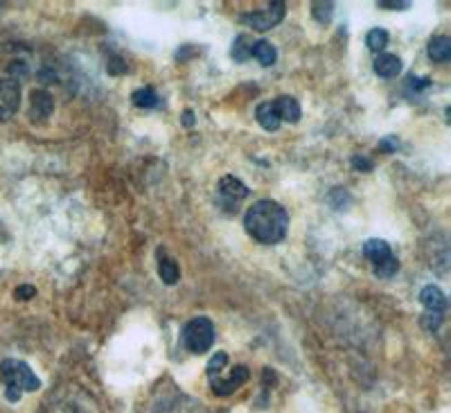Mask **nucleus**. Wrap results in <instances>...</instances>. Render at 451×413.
Wrapping results in <instances>:
<instances>
[{"instance_id": "f257e3e1", "label": "nucleus", "mask_w": 451, "mask_h": 413, "mask_svg": "<svg viewBox=\"0 0 451 413\" xmlns=\"http://www.w3.org/2000/svg\"><path fill=\"white\" fill-rule=\"evenodd\" d=\"M244 228L260 244H280L289 230V212L276 201L262 199L246 210Z\"/></svg>"}, {"instance_id": "f03ea898", "label": "nucleus", "mask_w": 451, "mask_h": 413, "mask_svg": "<svg viewBox=\"0 0 451 413\" xmlns=\"http://www.w3.org/2000/svg\"><path fill=\"white\" fill-rule=\"evenodd\" d=\"M0 380L5 384V398L10 402H19L23 391H37L41 380L32 373V368L19 359H5L0 364Z\"/></svg>"}, {"instance_id": "7ed1b4c3", "label": "nucleus", "mask_w": 451, "mask_h": 413, "mask_svg": "<svg viewBox=\"0 0 451 413\" xmlns=\"http://www.w3.org/2000/svg\"><path fill=\"white\" fill-rule=\"evenodd\" d=\"M363 255L368 257V262L372 264V271L377 278H393L399 271V262L393 255V248L388 246L384 239L372 237L363 244Z\"/></svg>"}, {"instance_id": "20e7f679", "label": "nucleus", "mask_w": 451, "mask_h": 413, "mask_svg": "<svg viewBox=\"0 0 451 413\" xmlns=\"http://www.w3.org/2000/svg\"><path fill=\"white\" fill-rule=\"evenodd\" d=\"M183 343L187 350L194 352V355L208 352L212 348V343H215V325H212L210 318L199 316V318H192L190 323H185Z\"/></svg>"}, {"instance_id": "39448f33", "label": "nucleus", "mask_w": 451, "mask_h": 413, "mask_svg": "<svg viewBox=\"0 0 451 413\" xmlns=\"http://www.w3.org/2000/svg\"><path fill=\"white\" fill-rule=\"evenodd\" d=\"M285 12H287V3H282V0H276V3H271L265 12L242 14L240 21L244 25H251V28L258 30V32H267L271 28H276V25L285 19Z\"/></svg>"}, {"instance_id": "423d86ee", "label": "nucleus", "mask_w": 451, "mask_h": 413, "mask_svg": "<svg viewBox=\"0 0 451 413\" xmlns=\"http://www.w3.org/2000/svg\"><path fill=\"white\" fill-rule=\"evenodd\" d=\"M21 107V84L10 77L0 80V122L10 120Z\"/></svg>"}, {"instance_id": "0eeeda50", "label": "nucleus", "mask_w": 451, "mask_h": 413, "mask_svg": "<svg viewBox=\"0 0 451 413\" xmlns=\"http://www.w3.org/2000/svg\"><path fill=\"white\" fill-rule=\"evenodd\" d=\"M249 368L246 366H235L233 368V373L228 375V377H212L210 380V389L215 395H219V398H226V395H231L235 393L240 386H244L246 382H249Z\"/></svg>"}, {"instance_id": "6e6552de", "label": "nucleus", "mask_w": 451, "mask_h": 413, "mask_svg": "<svg viewBox=\"0 0 451 413\" xmlns=\"http://www.w3.org/2000/svg\"><path fill=\"white\" fill-rule=\"evenodd\" d=\"M219 194L224 196L228 203H235V208H237V201H242L249 196V187H246L240 178L224 176L219 181Z\"/></svg>"}, {"instance_id": "1a4fd4ad", "label": "nucleus", "mask_w": 451, "mask_h": 413, "mask_svg": "<svg viewBox=\"0 0 451 413\" xmlns=\"http://www.w3.org/2000/svg\"><path fill=\"white\" fill-rule=\"evenodd\" d=\"M156 413H208L206 409L185 395H176L174 400H165L158 404Z\"/></svg>"}, {"instance_id": "9d476101", "label": "nucleus", "mask_w": 451, "mask_h": 413, "mask_svg": "<svg viewBox=\"0 0 451 413\" xmlns=\"http://www.w3.org/2000/svg\"><path fill=\"white\" fill-rule=\"evenodd\" d=\"M420 303L427 307L431 314L442 316L447 309V298H445V294H442V289L436 285H427L420 291Z\"/></svg>"}, {"instance_id": "9b49d317", "label": "nucleus", "mask_w": 451, "mask_h": 413, "mask_svg": "<svg viewBox=\"0 0 451 413\" xmlns=\"http://www.w3.org/2000/svg\"><path fill=\"white\" fill-rule=\"evenodd\" d=\"M30 102H32V109H30L32 120H39V122L46 120L55 111V100L48 91H34Z\"/></svg>"}, {"instance_id": "f8f14e48", "label": "nucleus", "mask_w": 451, "mask_h": 413, "mask_svg": "<svg viewBox=\"0 0 451 413\" xmlns=\"http://www.w3.org/2000/svg\"><path fill=\"white\" fill-rule=\"evenodd\" d=\"M374 73L384 80H393L399 73H402V59L397 55H377L374 59Z\"/></svg>"}, {"instance_id": "ddd939ff", "label": "nucleus", "mask_w": 451, "mask_h": 413, "mask_svg": "<svg viewBox=\"0 0 451 413\" xmlns=\"http://www.w3.org/2000/svg\"><path fill=\"white\" fill-rule=\"evenodd\" d=\"M274 107H276V113L280 118V122H298L300 120V104L294 100V98H289V95H282V98H278L274 102Z\"/></svg>"}, {"instance_id": "4468645a", "label": "nucleus", "mask_w": 451, "mask_h": 413, "mask_svg": "<svg viewBox=\"0 0 451 413\" xmlns=\"http://www.w3.org/2000/svg\"><path fill=\"white\" fill-rule=\"evenodd\" d=\"M158 275L165 285H176L178 278H181V271H178L176 262L163 253V248H158Z\"/></svg>"}, {"instance_id": "2eb2a0df", "label": "nucleus", "mask_w": 451, "mask_h": 413, "mask_svg": "<svg viewBox=\"0 0 451 413\" xmlns=\"http://www.w3.org/2000/svg\"><path fill=\"white\" fill-rule=\"evenodd\" d=\"M255 118H258L262 129H267V131H278L280 118L276 113L274 102H262V104H258V109H255Z\"/></svg>"}, {"instance_id": "dca6fc26", "label": "nucleus", "mask_w": 451, "mask_h": 413, "mask_svg": "<svg viewBox=\"0 0 451 413\" xmlns=\"http://www.w3.org/2000/svg\"><path fill=\"white\" fill-rule=\"evenodd\" d=\"M253 46H255V39L249 37V34H240V37H235L233 41V48H231V55L237 64H244L251 59V53H253Z\"/></svg>"}, {"instance_id": "f3484780", "label": "nucleus", "mask_w": 451, "mask_h": 413, "mask_svg": "<svg viewBox=\"0 0 451 413\" xmlns=\"http://www.w3.org/2000/svg\"><path fill=\"white\" fill-rule=\"evenodd\" d=\"M429 57L433 62H449L451 59V39L449 37H433L429 41Z\"/></svg>"}, {"instance_id": "a211bd4d", "label": "nucleus", "mask_w": 451, "mask_h": 413, "mask_svg": "<svg viewBox=\"0 0 451 413\" xmlns=\"http://www.w3.org/2000/svg\"><path fill=\"white\" fill-rule=\"evenodd\" d=\"M251 57H255L262 66H274L276 64V59H278V50L271 46L269 41L265 39H260V41H255V46H253V53Z\"/></svg>"}, {"instance_id": "6ab92c4d", "label": "nucleus", "mask_w": 451, "mask_h": 413, "mask_svg": "<svg viewBox=\"0 0 451 413\" xmlns=\"http://www.w3.org/2000/svg\"><path fill=\"white\" fill-rule=\"evenodd\" d=\"M131 100H133V104L140 107V109H154V107H158V95H156V91L151 89V86H144V89L133 91Z\"/></svg>"}, {"instance_id": "aec40b11", "label": "nucleus", "mask_w": 451, "mask_h": 413, "mask_svg": "<svg viewBox=\"0 0 451 413\" xmlns=\"http://www.w3.org/2000/svg\"><path fill=\"white\" fill-rule=\"evenodd\" d=\"M365 46H368V50H372V53L381 55V50L388 46V32L381 28H372L365 34Z\"/></svg>"}, {"instance_id": "412c9836", "label": "nucleus", "mask_w": 451, "mask_h": 413, "mask_svg": "<svg viewBox=\"0 0 451 413\" xmlns=\"http://www.w3.org/2000/svg\"><path fill=\"white\" fill-rule=\"evenodd\" d=\"M226 364H228V355H226V352H217V355L208 361V371H206L208 377H217L226 368Z\"/></svg>"}, {"instance_id": "4be33fe9", "label": "nucleus", "mask_w": 451, "mask_h": 413, "mask_svg": "<svg viewBox=\"0 0 451 413\" xmlns=\"http://www.w3.org/2000/svg\"><path fill=\"white\" fill-rule=\"evenodd\" d=\"M311 12L320 23H327L332 19V12H334V3H314Z\"/></svg>"}, {"instance_id": "5701e85b", "label": "nucleus", "mask_w": 451, "mask_h": 413, "mask_svg": "<svg viewBox=\"0 0 451 413\" xmlns=\"http://www.w3.org/2000/svg\"><path fill=\"white\" fill-rule=\"evenodd\" d=\"M377 5L384 7V10H408L411 0H379Z\"/></svg>"}, {"instance_id": "b1692460", "label": "nucleus", "mask_w": 451, "mask_h": 413, "mask_svg": "<svg viewBox=\"0 0 451 413\" xmlns=\"http://www.w3.org/2000/svg\"><path fill=\"white\" fill-rule=\"evenodd\" d=\"M440 323H442V316L440 314H427L422 318V325H424V330H438L440 328Z\"/></svg>"}, {"instance_id": "393cba45", "label": "nucleus", "mask_w": 451, "mask_h": 413, "mask_svg": "<svg viewBox=\"0 0 451 413\" xmlns=\"http://www.w3.org/2000/svg\"><path fill=\"white\" fill-rule=\"evenodd\" d=\"M34 294H37V289H34L32 285H21L19 289H16V298H21V300H30V298H34Z\"/></svg>"}, {"instance_id": "a878e982", "label": "nucleus", "mask_w": 451, "mask_h": 413, "mask_svg": "<svg viewBox=\"0 0 451 413\" xmlns=\"http://www.w3.org/2000/svg\"><path fill=\"white\" fill-rule=\"evenodd\" d=\"M379 149L386 152V154L395 152V149H397V138L390 136V138H384V140H379Z\"/></svg>"}, {"instance_id": "bb28decb", "label": "nucleus", "mask_w": 451, "mask_h": 413, "mask_svg": "<svg viewBox=\"0 0 451 413\" xmlns=\"http://www.w3.org/2000/svg\"><path fill=\"white\" fill-rule=\"evenodd\" d=\"M352 165H354V169H359V172H370L372 169V160L361 158V156H354L352 158Z\"/></svg>"}, {"instance_id": "cd10ccee", "label": "nucleus", "mask_w": 451, "mask_h": 413, "mask_svg": "<svg viewBox=\"0 0 451 413\" xmlns=\"http://www.w3.org/2000/svg\"><path fill=\"white\" fill-rule=\"evenodd\" d=\"M408 86H411V89L418 93V91H422V89H427V86H431V82L429 80H420V77H411V80H408Z\"/></svg>"}, {"instance_id": "c85d7f7f", "label": "nucleus", "mask_w": 451, "mask_h": 413, "mask_svg": "<svg viewBox=\"0 0 451 413\" xmlns=\"http://www.w3.org/2000/svg\"><path fill=\"white\" fill-rule=\"evenodd\" d=\"M183 125H185V127H192V125H194V113H192L190 109L183 111Z\"/></svg>"}]
</instances>
